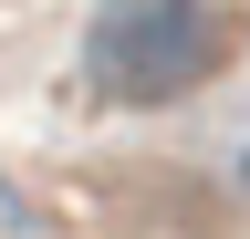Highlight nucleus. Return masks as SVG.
<instances>
[{"label":"nucleus","mask_w":250,"mask_h":239,"mask_svg":"<svg viewBox=\"0 0 250 239\" xmlns=\"http://www.w3.org/2000/svg\"><path fill=\"white\" fill-rule=\"evenodd\" d=\"M219 63V11L208 0H104L83 32V73L115 104H177Z\"/></svg>","instance_id":"1"}]
</instances>
